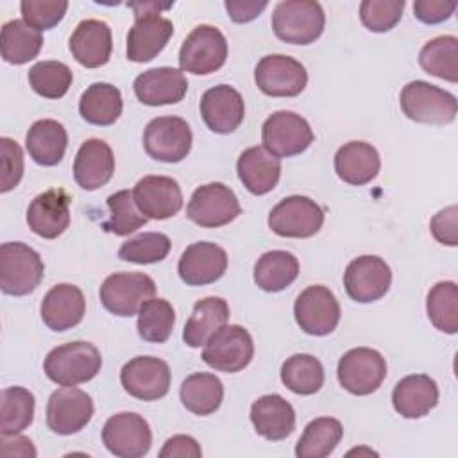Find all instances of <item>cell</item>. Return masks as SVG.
I'll use <instances>...</instances> for the list:
<instances>
[{
  "instance_id": "1f68e13d",
  "label": "cell",
  "mask_w": 458,
  "mask_h": 458,
  "mask_svg": "<svg viewBox=\"0 0 458 458\" xmlns=\"http://www.w3.org/2000/svg\"><path fill=\"white\" fill-rule=\"evenodd\" d=\"M29 156L43 166L57 165L68 147V134L63 123L52 118L38 120L30 125L25 136Z\"/></svg>"
},
{
  "instance_id": "83f0119b",
  "label": "cell",
  "mask_w": 458,
  "mask_h": 458,
  "mask_svg": "<svg viewBox=\"0 0 458 458\" xmlns=\"http://www.w3.org/2000/svg\"><path fill=\"white\" fill-rule=\"evenodd\" d=\"M250 422L258 435L270 442H277L295 429V410L277 394L261 395L250 406Z\"/></svg>"
},
{
  "instance_id": "11a10c76",
  "label": "cell",
  "mask_w": 458,
  "mask_h": 458,
  "mask_svg": "<svg viewBox=\"0 0 458 458\" xmlns=\"http://www.w3.org/2000/svg\"><path fill=\"white\" fill-rule=\"evenodd\" d=\"M2 454L4 456H36V449L27 437L2 435Z\"/></svg>"
},
{
  "instance_id": "277c9868",
  "label": "cell",
  "mask_w": 458,
  "mask_h": 458,
  "mask_svg": "<svg viewBox=\"0 0 458 458\" xmlns=\"http://www.w3.org/2000/svg\"><path fill=\"white\" fill-rule=\"evenodd\" d=\"M45 274L41 256L21 242L0 245V288L7 295H27L34 292Z\"/></svg>"
},
{
  "instance_id": "f1b7e54d",
  "label": "cell",
  "mask_w": 458,
  "mask_h": 458,
  "mask_svg": "<svg viewBox=\"0 0 458 458\" xmlns=\"http://www.w3.org/2000/svg\"><path fill=\"white\" fill-rule=\"evenodd\" d=\"M438 403V386L426 374H411L397 381L392 392L394 410L406 419L428 415Z\"/></svg>"
},
{
  "instance_id": "d6a6232c",
  "label": "cell",
  "mask_w": 458,
  "mask_h": 458,
  "mask_svg": "<svg viewBox=\"0 0 458 458\" xmlns=\"http://www.w3.org/2000/svg\"><path fill=\"white\" fill-rule=\"evenodd\" d=\"M229 320V304L222 297H204L195 302L184 326L182 340L190 347H200L208 338Z\"/></svg>"
},
{
  "instance_id": "9a60e30c",
  "label": "cell",
  "mask_w": 458,
  "mask_h": 458,
  "mask_svg": "<svg viewBox=\"0 0 458 458\" xmlns=\"http://www.w3.org/2000/svg\"><path fill=\"white\" fill-rule=\"evenodd\" d=\"M293 315L304 333L324 336L338 326L340 304L329 288L322 284H311L297 295Z\"/></svg>"
},
{
  "instance_id": "3957f363",
  "label": "cell",
  "mask_w": 458,
  "mask_h": 458,
  "mask_svg": "<svg viewBox=\"0 0 458 458\" xmlns=\"http://www.w3.org/2000/svg\"><path fill=\"white\" fill-rule=\"evenodd\" d=\"M326 14L318 2L283 0L274 7L272 29L284 43L310 45L324 30Z\"/></svg>"
},
{
  "instance_id": "6da1fadb",
  "label": "cell",
  "mask_w": 458,
  "mask_h": 458,
  "mask_svg": "<svg viewBox=\"0 0 458 458\" xmlns=\"http://www.w3.org/2000/svg\"><path fill=\"white\" fill-rule=\"evenodd\" d=\"M134 11V23L127 34V59L132 63L152 61L168 43L174 34V25L168 18L159 16L172 4L140 2L129 4Z\"/></svg>"
},
{
  "instance_id": "8d00e7d4",
  "label": "cell",
  "mask_w": 458,
  "mask_h": 458,
  "mask_svg": "<svg viewBox=\"0 0 458 458\" xmlns=\"http://www.w3.org/2000/svg\"><path fill=\"white\" fill-rule=\"evenodd\" d=\"M299 276V261L288 250H268L254 265V283L265 292H281Z\"/></svg>"
},
{
  "instance_id": "8fae6325",
  "label": "cell",
  "mask_w": 458,
  "mask_h": 458,
  "mask_svg": "<svg viewBox=\"0 0 458 458\" xmlns=\"http://www.w3.org/2000/svg\"><path fill=\"white\" fill-rule=\"evenodd\" d=\"M338 383L354 395L376 392L386 377V361L376 349L354 347L347 351L336 369Z\"/></svg>"
},
{
  "instance_id": "603a6c76",
  "label": "cell",
  "mask_w": 458,
  "mask_h": 458,
  "mask_svg": "<svg viewBox=\"0 0 458 458\" xmlns=\"http://www.w3.org/2000/svg\"><path fill=\"white\" fill-rule=\"evenodd\" d=\"M200 114L209 131L229 134L243 122L245 104L233 86L218 84L204 91L200 98Z\"/></svg>"
},
{
  "instance_id": "7dc6e473",
  "label": "cell",
  "mask_w": 458,
  "mask_h": 458,
  "mask_svg": "<svg viewBox=\"0 0 458 458\" xmlns=\"http://www.w3.org/2000/svg\"><path fill=\"white\" fill-rule=\"evenodd\" d=\"M404 0H363L360 5L361 23L372 32H386L403 16Z\"/></svg>"
},
{
  "instance_id": "30bf717a",
  "label": "cell",
  "mask_w": 458,
  "mask_h": 458,
  "mask_svg": "<svg viewBox=\"0 0 458 458\" xmlns=\"http://www.w3.org/2000/svg\"><path fill=\"white\" fill-rule=\"evenodd\" d=\"M324 209L304 195H290L268 213V227L284 238H310L320 231Z\"/></svg>"
},
{
  "instance_id": "d6986e66",
  "label": "cell",
  "mask_w": 458,
  "mask_h": 458,
  "mask_svg": "<svg viewBox=\"0 0 458 458\" xmlns=\"http://www.w3.org/2000/svg\"><path fill=\"white\" fill-rule=\"evenodd\" d=\"M93 417L91 397L73 386H63L52 392L47 404V426L57 435H73L81 431Z\"/></svg>"
},
{
  "instance_id": "7a4b0ae2",
  "label": "cell",
  "mask_w": 458,
  "mask_h": 458,
  "mask_svg": "<svg viewBox=\"0 0 458 458\" xmlns=\"http://www.w3.org/2000/svg\"><path fill=\"white\" fill-rule=\"evenodd\" d=\"M102 367L100 351L89 342H70L54 347L43 363L50 381L61 386H75L93 379Z\"/></svg>"
},
{
  "instance_id": "60d3db41",
  "label": "cell",
  "mask_w": 458,
  "mask_h": 458,
  "mask_svg": "<svg viewBox=\"0 0 458 458\" xmlns=\"http://www.w3.org/2000/svg\"><path fill=\"white\" fill-rule=\"evenodd\" d=\"M34 419V395L23 386H7L0 394V433L18 435Z\"/></svg>"
},
{
  "instance_id": "f6af8a7d",
  "label": "cell",
  "mask_w": 458,
  "mask_h": 458,
  "mask_svg": "<svg viewBox=\"0 0 458 458\" xmlns=\"http://www.w3.org/2000/svg\"><path fill=\"white\" fill-rule=\"evenodd\" d=\"M73 81L72 70L61 61H39L29 70V84L45 98H61Z\"/></svg>"
},
{
  "instance_id": "5b68a950",
  "label": "cell",
  "mask_w": 458,
  "mask_h": 458,
  "mask_svg": "<svg viewBox=\"0 0 458 458\" xmlns=\"http://www.w3.org/2000/svg\"><path fill=\"white\" fill-rule=\"evenodd\" d=\"M399 104L410 120L431 125L451 123L458 111L453 93L426 81L408 82L399 95Z\"/></svg>"
},
{
  "instance_id": "5bb4252c",
  "label": "cell",
  "mask_w": 458,
  "mask_h": 458,
  "mask_svg": "<svg viewBox=\"0 0 458 458\" xmlns=\"http://www.w3.org/2000/svg\"><path fill=\"white\" fill-rule=\"evenodd\" d=\"M242 213L234 191L222 182L199 186L188 202V218L200 227H220L233 222Z\"/></svg>"
},
{
  "instance_id": "b9f144b4",
  "label": "cell",
  "mask_w": 458,
  "mask_h": 458,
  "mask_svg": "<svg viewBox=\"0 0 458 458\" xmlns=\"http://www.w3.org/2000/svg\"><path fill=\"white\" fill-rule=\"evenodd\" d=\"M426 310L431 324L447 333L454 335L458 331V286L454 281L437 283L426 301Z\"/></svg>"
},
{
  "instance_id": "7c38bea8",
  "label": "cell",
  "mask_w": 458,
  "mask_h": 458,
  "mask_svg": "<svg viewBox=\"0 0 458 458\" xmlns=\"http://www.w3.org/2000/svg\"><path fill=\"white\" fill-rule=\"evenodd\" d=\"M145 152L163 163H179L191 150V129L179 116H157L143 132Z\"/></svg>"
},
{
  "instance_id": "f546056e",
  "label": "cell",
  "mask_w": 458,
  "mask_h": 458,
  "mask_svg": "<svg viewBox=\"0 0 458 458\" xmlns=\"http://www.w3.org/2000/svg\"><path fill=\"white\" fill-rule=\"evenodd\" d=\"M236 172L250 193L265 195L279 182L281 161L265 147H249L240 154Z\"/></svg>"
},
{
  "instance_id": "ac0fdd59",
  "label": "cell",
  "mask_w": 458,
  "mask_h": 458,
  "mask_svg": "<svg viewBox=\"0 0 458 458\" xmlns=\"http://www.w3.org/2000/svg\"><path fill=\"white\" fill-rule=\"evenodd\" d=\"M392 283V272L379 256L354 258L344 272V286L347 295L356 302H374L381 299Z\"/></svg>"
},
{
  "instance_id": "44dd1931",
  "label": "cell",
  "mask_w": 458,
  "mask_h": 458,
  "mask_svg": "<svg viewBox=\"0 0 458 458\" xmlns=\"http://www.w3.org/2000/svg\"><path fill=\"white\" fill-rule=\"evenodd\" d=\"M70 195L63 188L47 190L32 199L27 209L30 231L41 238L54 240L70 225Z\"/></svg>"
},
{
  "instance_id": "f35d334b",
  "label": "cell",
  "mask_w": 458,
  "mask_h": 458,
  "mask_svg": "<svg viewBox=\"0 0 458 458\" xmlns=\"http://www.w3.org/2000/svg\"><path fill=\"white\" fill-rule=\"evenodd\" d=\"M419 64L429 75L456 82L458 81V39L438 36L428 41L419 52Z\"/></svg>"
},
{
  "instance_id": "4fadbf2b",
  "label": "cell",
  "mask_w": 458,
  "mask_h": 458,
  "mask_svg": "<svg viewBox=\"0 0 458 458\" xmlns=\"http://www.w3.org/2000/svg\"><path fill=\"white\" fill-rule=\"evenodd\" d=\"M102 442L114 456L141 458L152 445V431L141 415L122 411L106 420L102 428Z\"/></svg>"
},
{
  "instance_id": "7402d4cb",
  "label": "cell",
  "mask_w": 458,
  "mask_h": 458,
  "mask_svg": "<svg viewBox=\"0 0 458 458\" xmlns=\"http://www.w3.org/2000/svg\"><path fill=\"white\" fill-rule=\"evenodd\" d=\"M227 268L225 250L211 242H197L184 249L179 258V277L190 286H204L218 281Z\"/></svg>"
},
{
  "instance_id": "ba28073f",
  "label": "cell",
  "mask_w": 458,
  "mask_h": 458,
  "mask_svg": "<svg viewBox=\"0 0 458 458\" xmlns=\"http://www.w3.org/2000/svg\"><path fill=\"white\" fill-rule=\"evenodd\" d=\"M227 59V39L213 25H197L182 41L179 66L182 72L208 75L224 66Z\"/></svg>"
},
{
  "instance_id": "d4e9b609",
  "label": "cell",
  "mask_w": 458,
  "mask_h": 458,
  "mask_svg": "<svg viewBox=\"0 0 458 458\" xmlns=\"http://www.w3.org/2000/svg\"><path fill=\"white\" fill-rule=\"evenodd\" d=\"M86 311L84 293L79 286L61 283L52 286L41 301V318L52 331H66L75 327Z\"/></svg>"
},
{
  "instance_id": "816d5d0a",
  "label": "cell",
  "mask_w": 458,
  "mask_h": 458,
  "mask_svg": "<svg viewBox=\"0 0 458 458\" xmlns=\"http://www.w3.org/2000/svg\"><path fill=\"white\" fill-rule=\"evenodd\" d=\"M456 206H449L442 211H438L431 218V233L437 242L444 245L454 247L458 243V233H456Z\"/></svg>"
},
{
  "instance_id": "681fc988",
  "label": "cell",
  "mask_w": 458,
  "mask_h": 458,
  "mask_svg": "<svg viewBox=\"0 0 458 458\" xmlns=\"http://www.w3.org/2000/svg\"><path fill=\"white\" fill-rule=\"evenodd\" d=\"M0 191L7 193L11 191L14 186H18V182L21 181L23 175V152L21 147L4 136L0 138Z\"/></svg>"
},
{
  "instance_id": "db71d44e",
  "label": "cell",
  "mask_w": 458,
  "mask_h": 458,
  "mask_svg": "<svg viewBox=\"0 0 458 458\" xmlns=\"http://www.w3.org/2000/svg\"><path fill=\"white\" fill-rule=\"evenodd\" d=\"M267 7V2H256V0H227L225 9L233 21L236 23H247L259 16V13Z\"/></svg>"
},
{
  "instance_id": "f5cc1de1",
  "label": "cell",
  "mask_w": 458,
  "mask_h": 458,
  "mask_svg": "<svg viewBox=\"0 0 458 458\" xmlns=\"http://www.w3.org/2000/svg\"><path fill=\"white\" fill-rule=\"evenodd\" d=\"M159 456L161 458H174V456L199 458V456H202V449L195 438H191L188 435H175L165 442L163 449L159 451Z\"/></svg>"
},
{
  "instance_id": "e0dca14e",
  "label": "cell",
  "mask_w": 458,
  "mask_h": 458,
  "mask_svg": "<svg viewBox=\"0 0 458 458\" xmlns=\"http://www.w3.org/2000/svg\"><path fill=\"white\" fill-rule=\"evenodd\" d=\"M125 392L141 401H157L170 390L172 374L168 363L156 356H136L120 370Z\"/></svg>"
},
{
  "instance_id": "52a82bcc",
  "label": "cell",
  "mask_w": 458,
  "mask_h": 458,
  "mask_svg": "<svg viewBox=\"0 0 458 458\" xmlns=\"http://www.w3.org/2000/svg\"><path fill=\"white\" fill-rule=\"evenodd\" d=\"M156 293V283L143 272H114L100 286L102 306L118 317H132Z\"/></svg>"
},
{
  "instance_id": "ab89813d",
  "label": "cell",
  "mask_w": 458,
  "mask_h": 458,
  "mask_svg": "<svg viewBox=\"0 0 458 458\" xmlns=\"http://www.w3.org/2000/svg\"><path fill=\"white\" fill-rule=\"evenodd\" d=\"M283 385L299 395H311L324 385V367L311 354H293L281 367Z\"/></svg>"
},
{
  "instance_id": "bcb514c9",
  "label": "cell",
  "mask_w": 458,
  "mask_h": 458,
  "mask_svg": "<svg viewBox=\"0 0 458 458\" xmlns=\"http://www.w3.org/2000/svg\"><path fill=\"white\" fill-rule=\"evenodd\" d=\"M170 238L163 233H141L123 242L118 249V258L123 261L147 265L165 259L170 252Z\"/></svg>"
},
{
  "instance_id": "d590c367",
  "label": "cell",
  "mask_w": 458,
  "mask_h": 458,
  "mask_svg": "<svg viewBox=\"0 0 458 458\" xmlns=\"http://www.w3.org/2000/svg\"><path fill=\"white\" fill-rule=\"evenodd\" d=\"M181 403L195 415H209L216 411L224 399L222 381L209 372H195L181 385Z\"/></svg>"
},
{
  "instance_id": "cb8c5ba5",
  "label": "cell",
  "mask_w": 458,
  "mask_h": 458,
  "mask_svg": "<svg viewBox=\"0 0 458 458\" xmlns=\"http://www.w3.org/2000/svg\"><path fill=\"white\" fill-rule=\"evenodd\" d=\"M134 93L145 106L177 104L184 98L188 81L182 70L172 66L150 68L134 79Z\"/></svg>"
},
{
  "instance_id": "4dcf8cb0",
  "label": "cell",
  "mask_w": 458,
  "mask_h": 458,
  "mask_svg": "<svg viewBox=\"0 0 458 458\" xmlns=\"http://www.w3.org/2000/svg\"><path fill=\"white\" fill-rule=\"evenodd\" d=\"M381 166L379 152L376 147L365 141H349L342 145L335 154L336 175L352 186H363L370 182Z\"/></svg>"
},
{
  "instance_id": "9c48e42d",
  "label": "cell",
  "mask_w": 458,
  "mask_h": 458,
  "mask_svg": "<svg viewBox=\"0 0 458 458\" xmlns=\"http://www.w3.org/2000/svg\"><path fill=\"white\" fill-rule=\"evenodd\" d=\"M310 123L293 111L272 113L261 127L263 147L276 157H292L313 143Z\"/></svg>"
},
{
  "instance_id": "74e56055",
  "label": "cell",
  "mask_w": 458,
  "mask_h": 458,
  "mask_svg": "<svg viewBox=\"0 0 458 458\" xmlns=\"http://www.w3.org/2000/svg\"><path fill=\"white\" fill-rule=\"evenodd\" d=\"M342 435L344 428L340 420L333 417H318L304 428V433L295 445V454L299 458H326L336 449Z\"/></svg>"
},
{
  "instance_id": "4316f807",
  "label": "cell",
  "mask_w": 458,
  "mask_h": 458,
  "mask_svg": "<svg viewBox=\"0 0 458 458\" xmlns=\"http://www.w3.org/2000/svg\"><path fill=\"white\" fill-rule=\"evenodd\" d=\"M111 29L100 20H82L70 38L72 55L86 68L104 66L111 57Z\"/></svg>"
},
{
  "instance_id": "2e32d148",
  "label": "cell",
  "mask_w": 458,
  "mask_h": 458,
  "mask_svg": "<svg viewBox=\"0 0 458 458\" xmlns=\"http://www.w3.org/2000/svg\"><path fill=\"white\" fill-rule=\"evenodd\" d=\"M254 81L268 97H297L308 84V73L297 59L270 54L258 61Z\"/></svg>"
},
{
  "instance_id": "8992f818",
  "label": "cell",
  "mask_w": 458,
  "mask_h": 458,
  "mask_svg": "<svg viewBox=\"0 0 458 458\" xmlns=\"http://www.w3.org/2000/svg\"><path fill=\"white\" fill-rule=\"evenodd\" d=\"M254 356V342L250 333L238 324H225L215 331L204 344L202 360L220 372H240Z\"/></svg>"
},
{
  "instance_id": "484cf974",
  "label": "cell",
  "mask_w": 458,
  "mask_h": 458,
  "mask_svg": "<svg viewBox=\"0 0 458 458\" xmlns=\"http://www.w3.org/2000/svg\"><path fill=\"white\" fill-rule=\"evenodd\" d=\"M113 172L114 156L104 140L89 138L79 147L73 161V179L82 190H98L109 182Z\"/></svg>"
},
{
  "instance_id": "ee69618b",
  "label": "cell",
  "mask_w": 458,
  "mask_h": 458,
  "mask_svg": "<svg viewBox=\"0 0 458 458\" xmlns=\"http://www.w3.org/2000/svg\"><path fill=\"white\" fill-rule=\"evenodd\" d=\"M109 218L102 224L106 233H113L116 236H127L147 224V216L138 209L132 191L120 190L107 197Z\"/></svg>"
},
{
  "instance_id": "e575fe53",
  "label": "cell",
  "mask_w": 458,
  "mask_h": 458,
  "mask_svg": "<svg viewBox=\"0 0 458 458\" xmlns=\"http://www.w3.org/2000/svg\"><path fill=\"white\" fill-rule=\"evenodd\" d=\"M41 47V32L25 23L23 20H11L2 25L0 50L4 61L11 64H25L39 54Z\"/></svg>"
},
{
  "instance_id": "ffe728a7",
  "label": "cell",
  "mask_w": 458,
  "mask_h": 458,
  "mask_svg": "<svg viewBox=\"0 0 458 458\" xmlns=\"http://www.w3.org/2000/svg\"><path fill=\"white\" fill-rule=\"evenodd\" d=\"M138 209L154 220H166L182 208L179 182L168 175H145L132 190Z\"/></svg>"
},
{
  "instance_id": "c3c4849f",
  "label": "cell",
  "mask_w": 458,
  "mask_h": 458,
  "mask_svg": "<svg viewBox=\"0 0 458 458\" xmlns=\"http://www.w3.org/2000/svg\"><path fill=\"white\" fill-rule=\"evenodd\" d=\"M66 0H23L20 11L23 21L36 30H47L55 27L66 14Z\"/></svg>"
},
{
  "instance_id": "836d02e7",
  "label": "cell",
  "mask_w": 458,
  "mask_h": 458,
  "mask_svg": "<svg viewBox=\"0 0 458 458\" xmlns=\"http://www.w3.org/2000/svg\"><path fill=\"white\" fill-rule=\"evenodd\" d=\"M123 109L122 93L116 86L107 82H93L79 100L81 116L93 125L114 123Z\"/></svg>"
},
{
  "instance_id": "f907efd6",
  "label": "cell",
  "mask_w": 458,
  "mask_h": 458,
  "mask_svg": "<svg viewBox=\"0 0 458 458\" xmlns=\"http://www.w3.org/2000/svg\"><path fill=\"white\" fill-rule=\"evenodd\" d=\"M454 9H456V2H447V0H417L413 4L415 18L429 25L445 21L454 13Z\"/></svg>"
},
{
  "instance_id": "7bdbcfd3",
  "label": "cell",
  "mask_w": 458,
  "mask_h": 458,
  "mask_svg": "<svg viewBox=\"0 0 458 458\" xmlns=\"http://www.w3.org/2000/svg\"><path fill=\"white\" fill-rule=\"evenodd\" d=\"M175 324V311L165 299H148L138 311V335L152 344L170 338Z\"/></svg>"
}]
</instances>
